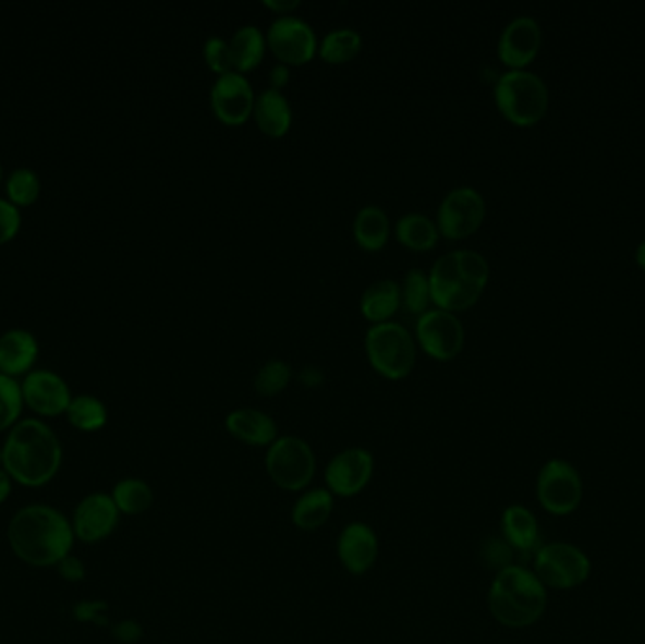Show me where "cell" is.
<instances>
[{"label":"cell","instance_id":"cell-1","mask_svg":"<svg viewBox=\"0 0 645 644\" xmlns=\"http://www.w3.org/2000/svg\"><path fill=\"white\" fill-rule=\"evenodd\" d=\"M15 558L31 567H56L72 552L71 520L50 505H27L17 510L7 530Z\"/></svg>","mask_w":645,"mask_h":644},{"label":"cell","instance_id":"cell-2","mask_svg":"<svg viewBox=\"0 0 645 644\" xmlns=\"http://www.w3.org/2000/svg\"><path fill=\"white\" fill-rule=\"evenodd\" d=\"M63 463V447L42 420L17 422L2 445V469L12 481L40 488L56 478Z\"/></svg>","mask_w":645,"mask_h":644},{"label":"cell","instance_id":"cell-3","mask_svg":"<svg viewBox=\"0 0 645 644\" xmlns=\"http://www.w3.org/2000/svg\"><path fill=\"white\" fill-rule=\"evenodd\" d=\"M436 308L461 312L476 305L489 282V263L474 250H453L436 259L428 272Z\"/></svg>","mask_w":645,"mask_h":644},{"label":"cell","instance_id":"cell-4","mask_svg":"<svg viewBox=\"0 0 645 644\" xmlns=\"http://www.w3.org/2000/svg\"><path fill=\"white\" fill-rule=\"evenodd\" d=\"M487 603L492 618L506 628H528L546 610V588L525 567H506L495 576Z\"/></svg>","mask_w":645,"mask_h":644},{"label":"cell","instance_id":"cell-5","mask_svg":"<svg viewBox=\"0 0 645 644\" xmlns=\"http://www.w3.org/2000/svg\"><path fill=\"white\" fill-rule=\"evenodd\" d=\"M495 102L506 120L531 127L546 116L549 92L544 80L531 71H508L497 80Z\"/></svg>","mask_w":645,"mask_h":644},{"label":"cell","instance_id":"cell-6","mask_svg":"<svg viewBox=\"0 0 645 644\" xmlns=\"http://www.w3.org/2000/svg\"><path fill=\"white\" fill-rule=\"evenodd\" d=\"M366 355L374 370L389 378L402 380L415 367V340L399 321H384L368 329L365 339Z\"/></svg>","mask_w":645,"mask_h":644},{"label":"cell","instance_id":"cell-7","mask_svg":"<svg viewBox=\"0 0 645 644\" xmlns=\"http://www.w3.org/2000/svg\"><path fill=\"white\" fill-rule=\"evenodd\" d=\"M316 453L301 437H278L268 447V476L283 491H302L316 476Z\"/></svg>","mask_w":645,"mask_h":644},{"label":"cell","instance_id":"cell-8","mask_svg":"<svg viewBox=\"0 0 645 644\" xmlns=\"http://www.w3.org/2000/svg\"><path fill=\"white\" fill-rule=\"evenodd\" d=\"M591 561L572 545H547L538 548L534 558V574L544 586L569 590L589 579Z\"/></svg>","mask_w":645,"mask_h":644},{"label":"cell","instance_id":"cell-9","mask_svg":"<svg viewBox=\"0 0 645 644\" xmlns=\"http://www.w3.org/2000/svg\"><path fill=\"white\" fill-rule=\"evenodd\" d=\"M485 212H487V205H485L484 195L474 187L463 185V187L451 190L442 198V203L438 206L436 226L446 239L461 241L476 233L484 223Z\"/></svg>","mask_w":645,"mask_h":644},{"label":"cell","instance_id":"cell-10","mask_svg":"<svg viewBox=\"0 0 645 644\" xmlns=\"http://www.w3.org/2000/svg\"><path fill=\"white\" fill-rule=\"evenodd\" d=\"M415 339L430 357L438 362H449L463 350V321L453 312L428 308L425 314L417 316Z\"/></svg>","mask_w":645,"mask_h":644},{"label":"cell","instance_id":"cell-11","mask_svg":"<svg viewBox=\"0 0 645 644\" xmlns=\"http://www.w3.org/2000/svg\"><path fill=\"white\" fill-rule=\"evenodd\" d=\"M538 501L555 517L574 512L582 503V478L570 463L562 460L547 461L538 476Z\"/></svg>","mask_w":645,"mask_h":644},{"label":"cell","instance_id":"cell-12","mask_svg":"<svg viewBox=\"0 0 645 644\" xmlns=\"http://www.w3.org/2000/svg\"><path fill=\"white\" fill-rule=\"evenodd\" d=\"M267 46L283 64L308 63L319 50L317 36L299 15H280L267 31Z\"/></svg>","mask_w":645,"mask_h":644},{"label":"cell","instance_id":"cell-13","mask_svg":"<svg viewBox=\"0 0 645 644\" xmlns=\"http://www.w3.org/2000/svg\"><path fill=\"white\" fill-rule=\"evenodd\" d=\"M255 93L250 80L240 72L221 74L211 85L210 105L221 123L239 127L244 125L255 107Z\"/></svg>","mask_w":645,"mask_h":644},{"label":"cell","instance_id":"cell-14","mask_svg":"<svg viewBox=\"0 0 645 644\" xmlns=\"http://www.w3.org/2000/svg\"><path fill=\"white\" fill-rule=\"evenodd\" d=\"M373 475V453L365 448H348L329 461L325 482L332 496L353 497L370 484Z\"/></svg>","mask_w":645,"mask_h":644},{"label":"cell","instance_id":"cell-15","mask_svg":"<svg viewBox=\"0 0 645 644\" xmlns=\"http://www.w3.org/2000/svg\"><path fill=\"white\" fill-rule=\"evenodd\" d=\"M71 524L77 540L95 545L115 532L120 524V510L108 494H89L76 505Z\"/></svg>","mask_w":645,"mask_h":644},{"label":"cell","instance_id":"cell-16","mask_svg":"<svg viewBox=\"0 0 645 644\" xmlns=\"http://www.w3.org/2000/svg\"><path fill=\"white\" fill-rule=\"evenodd\" d=\"M22 393L23 403L44 418H56L59 414H66L72 401L66 382L51 370L28 373L22 384Z\"/></svg>","mask_w":645,"mask_h":644},{"label":"cell","instance_id":"cell-17","mask_svg":"<svg viewBox=\"0 0 645 644\" xmlns=\"http://www.w3.org/2000/svg\"><path fill=\"white\" fill-rule=\"evenodd\" d=\"M541 46V28L531 15H520L506 25L498 38V57L510 71H523Z\"/></svg>","mask_w":645,"mask_h":644},{"label":"cell","instance_id":"cell-18","mask_svg":"<svg viewBox=\"0 0 645 644\" xmlns=\"http://www.w3.org/2000/svg\"><path fill=\"white\" fill-rule=\"evenodd\" d=\"M338 560L351 574H365L378 560L379 543L370 525L353 522L338 537Z\"/></svg>","mask_w":645,"mask_h":644},{"label":"cell","instance_id":"cell-19","mask_svg":"<svg viewBox=\"0 0 645 644\" xmlns=\"http://www.w3.org/2000/svg\"><path fill=\"white\" fill-rule=\"evenodd\" d=\"M224 427L229 435L247 447H270L278 439V425L272 416L257 409L232 411L224 420Z\"/></svg>","mask_w":645,"mask_h":644},{"label":"cell","instance_id":"cell-20","mask_svg":"<svg viewBox=\"0 0 645 644\" xmlns=\"http://www.w3.org/2000/svg\"><path fill=\"white\" fill-rule=\"evenodd\" d=\"M38 357V342L25 329H10L0 337V375H28Z\"/></svg>","mask_w":645,"mask_h":644},{"label":"cell","instance_id":"cell-21","mask_svg":"<svg viewBox=\"0 0 645 644\" xmlns=\"http://www.w3.org/2000/svg\"><path fill=\"white\" fill-rule=\"evenodd\" d=\"M253 118H255L257 127L265 135L280 138L291 129L293 110H291L288 97L283 93L268 87L257 95L255 107H253Z\"/></svg>","mask_w":645,"mask_h":644},{"label":"cell","instance_id":"cell-22","mask_svg":"<svg viewBox=\"0 0 645 644\" xmlns=\"http://www.w3.org/2000/svg\"><path fill=\"white\" fill-rule=\"evenodd\" d=\"M502 535L508 545L512 546L513 550L520 552H538V545H540V532H538V524L531 510H526L521 505H512L504 510L502 514Z\"/></svg>","mask_w":645,"mask_h":644},{"label":"cell","instance_id":"cell-23","mask_svg":"<svg viewBox=\"0 0 645 644\" xmlns=\"http://www.w3.org/2000/svg\"><path fill=\"white\" fill-rule=\"evenodd\" d=\"M400 305H402V299H400L399 283L384 278L366 288L361 297V314L376 326V324L391 321Z\"/></svg>","mask_w":645,"mask_h":644},{"label":"cell","instance_id":"cell-24","mask_svg":"<svg viewBox=\"0 0 645 644\" xmlns=\"http://www.w3.org/2000/svg\"><path fill=\"white\" fill-rule=\"evenodd\" d=\"M229 48H231L232 69L234 72H250L259 66L265 51H267V35H263L257 25H244L240 27L231 40H229Z\"/></svg>","mask_w":645,"mask_h":644},{"label":"cell","instance_id":"cell-25","mask_svg":"<svg viewBox=\"0 0 645 644\" xmlns=\"http://www.w3.org/2000/svg\"><path fill=\"white\" fill-rule=\"evenodd\" d=\"M391 223L386 210L376 205L363 206L353 220V236L366 252H379L386 246Z\"/></svg>","mask_w":645,"mask_h":644},{"label":"cell","instance_id":"cell-26","mask_svg":"<svg viewBox=\"0 0 645 644\" xmlns=\"http://www.w3.org/2000/svg\"><path fill=\"white\" fill-rule=\"evenodd\" d=\"M334 507V496L329 489H309L302 494L291 512L293 524L302 532H316L319 527L329 522Z\"/></svg>","mask_w":645,"mask_h":644},{"label":"cell","instance_id":"cell-27","mask_svg":"<svg viewBox=\"0 0 645 644\" xmlns=\"http://www.w3.org/2000/svg\"><path fill=\"white\" fill-rule=\"evenodd\" d=\"M394 233L402 246L414 252H427L436 246L440 231L435 220L419 212L404 214L394 227Z\"/></svg>","mask_w":645,"mask_h":644},{"label":"cell","instance_id":"cell-28","mask_svg":"<svg viewBox=\"0 0 645 644\" xmlns=\"http://www.w3.org/2000/svg\"><path fill=\"white\" fill-rule=\"evenodd\" d=\"M110 497L120 510V514H126V517L144 514L154 505V489L142 478H123L113 486Z\"/></svg>","mask_w":645,"mask_h":644},{"label":"cell","instance_id":"cell-29","mask_svg":"<svg viewBox=\"0 0 645 644\" xmlns=\"http://www.w3.org/2000/svg\"><path fill=\"white\" fill-rule=\"evenodd\" d=\"M363 48V36L355 28H334L322 36L319 44V56L322 61L330 64L350 63L351 59L358 56Z\"/></svg>","mask_w":645,"mask_h":644},{"label":"cell","instance_id":"cell-30","mask_svg":"<svg viewBox=\"0 0 645 644\" xmlns=\"http://www.w3.org/2000/svg\"><path fill=\"white\" fill-rule=\"evenodd\" d=\"M66 418L77 432L95 433L105 427L108 422V411L105 403L93 396L72 397Z\"/></svg>","mask_w":645,"mask_h":644},{"label":"cell","instance_id":"cell-31","mask_svg":"<svg viewBox=\"0 0 645 644\" xmlns=\"http://www.w3.org/2000/svg\"><path fill=\"white\" fill-rule=\"evenodd\" d=\"M400 299L407 312L422 316L433 305L428 275L422 269H410L400 285Z\"/></svg>","mask_w":645,"mask_h":644},{"label":"cell","instance_id":"cell-32","mask_svg":"<svg viewBox=\"0 0 645 644\" xmlns=\"http://www.w3.org/2000/svg\"><path fill=\"white\" fill-rule=\"evenodd\" d=\"M293 370L283 360H270L257 370L253 386L263 397H273L288 388Z\"/></svg>","mask_w":645,"mask_h":644},{"label":"cell","instance_id":"cell-33","mask_svg":"<svg viewBox=\"0 0 645 644\" xmlns=\"http://www.w3.org/2000/svg\"><path fill=\"white\" fill-rule=\"evenodd\" d=\"M23 404L22 384L0 375V433L12 429L20 422Z\"/></svg>","mask_w":645,"mask_h":644},{"label":"cell","instance_id":"cell-34","mask_svg":"<svg viewBox=\"0 0 645 644\" xmlns=\"http://www.w3.org/2000/svg\"><path fill=\"white\" fill-rule=\"evenodd\" d=\"M40 178L31 169H17L10 174L7 182V193L10 203L15 206L35 205L40 197Z\"/></svg>","mask_w":645,"mask_h":644},{"label":"cell","instance_id":"cell-35","mask_svg":"<svg viewBox=\"0 0 645 644\" xmlns=\"http://www.w3.org/2000/svg\"><path fill=\"white\" fill-rule=\"evenodd\" d=\"M204 59H206L208 69L219 74V76L227 74V72H234L231 48H229V42L221 36H210L204 42Z\"/></svg>","mask_w":645,"mask_h":644},{"label":"cell","instance_id":"cell-36","mask_svg":"<svg viewBox=\"0 0 645 644\" xmlns=\"http://www.w3.org/2000/svg\"><path fill=\"white\" fill-rule=\"evenodd\" d=\"M512 546L508 545L506 540L489 538L482 546V558H484L485 566L497 569L500 573L506 567H512Z\"/></svg>","mask_w":645,"mask_h":644},{"label":"cell","instance_id":"cell-37","mask_svg":"<svg viewBox=\"0 0 645 644\" xmlns=\"http://www.w3.org/2000/svg\"><path fill=\"white\" fill-rule=\"evenodd\" d=\"M22 227V214L10 201L0 198V246L15 239Z\"/></svg>","mask_w":645,"mask_h":644},{"label":"cell","instance_id":"cell-38","mask_svg":"<svg viewBox=\"0 0 645 644\" xmlns=\"http://www.w3.org/2000/svg\"><path fill=\"white\" fill-rule=\"evenodd\" d=\"M108 605L102 602H82L74 607V618L77 622L106 623Z\"/></svg>","mask_w":645,"mask_h":644},{"label":"cell","instance_id":"cell-39","mask_svg":"<svg viewBox=\"0 0 645 644\" xmlns=\"http://www.w3.org/2000/svg\"><path fill=\"white\" fill-rule=\"evenodd\" d=\"M57 573L66 582H82L85 579L84 561L80 560L77 556H64L63 560L57 563Z\"/></svg>","mask_w":645,"mask_h":644},{"label":"cell","instance_id":"cell-40","mask_svg":"<svg viewBox=\"0 0 645 644\" xmlns=\"http://www.w3.org/2000/svg\"><path fill=\"white\" fill-rule=\"evenodd\" d=\"M113 637L121 641V643L133 644L138 643L142 637V625L134 620H123L118 623L112 630Z\"/></svg>","mask_w":645,"mask_h":644},{"label":"cell","instance_id":"cell-41","mask_svg":"<svg viewBox=\"0 0 645 644\" xmlns=\"http://www.w3.org/2000/svg\"><path fill=\"white\" fill-rule=\"evenodd\" d=\"M289 78H291V72H289L288 64H273L272 71H270V89L281 92L289 84Z\"/></svg>","mask_w":645,"mask_h":644},{"label":"cell","instance_id":"cell-42","mask_svg":"<svg viewBox=\"0 0 645 644\" xmlns=\"http://www.w3.org/2000/svg\"><path fill=\"white\" fill-rule=\"evenodd\" d=\"M265 7L278 12V15H291L293 10L301 7V2L299 0H265Z\"/></svg>","mask_w":645,"mask_h":644},{"label":"cell","instance_id":"cell-43","mask_svg":"<svg viewBox=\"0 0 645 644\" xmlns=\"http://www.w3.org/2000/svg\"><path fill=\"white\" fill-rule=\"evenodd\" d=\"M322 380H325V376H322L321 370L316 367H306L301 373V382L304 386H308V388H316V386H321Z\"/></svg>","mask_w":645,"mask_h":644},{"label":"cell","instance_id":"cell-44","mask_svg":"<svg viewBox=\"0 0 645 644\" xmlns=\"http://www.w3.org/2000/svg\"><path fill=\"white\" fill-rule=\"evenodd\" d=\"M12 484L14 481L8 476L4 469L0 467V505L7 503L8 497L12 494Z\"/></svg>","mask_w":645,"mask_h":644},{"label":"cell","instance_id":"cell-45","mask_svg":"<svg viewBox=\"0 0 645 644\" xmlns=\"http://www.w3.org/2000/svg\"><path fill=\"white\" fill-rule=\"evenodd\" d=\"M636 263L645 270V241L640 242L638 250H636Z\"/></svg>","mask_w":645,"mask_h":644},{"label":"cell","instance_id":"cell-46","mask_svg":"<svg viewBox=\"0 0 645 644\" xmlns=\"http://www.w3.org/2000/svg\"><path fill=\"white\" fill-rule=\"evenodd\" d=\"M0 467H2V447H0Z\"/></svg>","mask_w":645,"mask_h":644},{"label":"cell","instance_id":"cell-47","mask_svg":"<svg viewBox=\"0 0 645 644\" xmlns=\"http://www.w3.org/2000/svg\"><path fill=\"white\" fill-rule=\"evenodd\" d=\"M0 182H2V167H0Z\"/></svg>","mask_w":645,"mask_h":644}]
</instances>
